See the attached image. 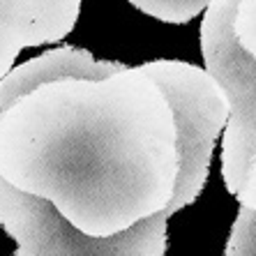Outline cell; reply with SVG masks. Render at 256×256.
I'll use <instances>...</instances> for the list:
<instances>
[{
  "instance_id": "cell-6",
  "label": "cell",
  "mask_w": 256,
  "mask_h": 256,
  "mask_svg": "<svg viewBox=\"0 0 256 256\" xmlns=\"http://www.w3.org/2000/svg\"><path fill=\"white\" fill-rule=\"evenodd\" d=\"M130 2L160 21L187 24L196 14H201V10H206L212 0H130Z\"/></svg>"
},
{
  "instance_id": "cell-2",
  "label": "cell",
  "mask_w": 256,
  "mask_h": 256,
  "mask_svg": "<svg viewBox=\"0 0 256 256\" xmlns=\"http://www.w3.org/2000/svg\"><path fill=\"white\" fill-rule=\"evenodd\" d=\"M171 214L166 208L116 236L95 238L72 226L51 201L0 178V226L16 240L14 256H164Z\"/></svg>"
},
{
  "instance_id": "cell-7",
  "label": "cell",
  "mask_w": 256,
  "mask_h": 256,
  "mask_svg": "<svg viewBox=\"0 0 256 256\" xmlns=\"http://www.w3.org/2000/svg\"><path fill=\"white\" fill-rule=\"evenodd\" d=\"M224 256H256V210L240 206Z\"/></svg>"
},
{
  "instance_id": "cell-9",
  "label": "cell",
  "mask_w": 256,
  "mask_h": 256,
  "mask_svg": "<svg viewBox=\"0 0 256 256\" xmlns=\"http://www.w3.org/2000/svg\"><path fill=\"white\" fill-rule=\"evenodd\" d=\"M236 198H238V203L242 206V208L256 210V152L250 160V166H247V173H244L242 187L238 190Z\"/></svg>"
},
{
  "instance_id": "cell-1",
  "label": "cell",
  "mask_w": 256,
  "mask_h": 256,
  "mask_svg": "<svg viewBox=\"0 0 256 256\" xmlns=\"http://www.w3.org/2000/svg\"><path fill=\"white\" fill-rule=\"evenodd\" d=\"M180 150L176 92L148 62L42 84L0 111V178L95 238L171 208Z\"/></svg>"
},
{
  "instance_id": "cell-3",
  "label": "cell",
  "mask_w": 256,
  "mask_h": 256,
  "mask_svg": "<svg viewBox=\"0 0 256 256\" xmlns=\"http://www.w3.org/2000/svg\"><path fill=\"white\" fill-rule=\"evenodd\" d=\"M238 0H212L201 24V51L208 74L224 88L228 120L222 138V176L233 196L242 187L256 152V60L233 35Z\"/></svg>"
},
{
  "instance_id": "cell-4",
  "label": "cell",
  "mask_w": 256,
  "mask_h": 256,
  "mask_svg": "<svg viewBox=\"0 0 256 256\" xmlns=\"http://www.w3.org/2000/svg\"><path fill=\"white\" fill-rule=\"evenodd\" d=\"M78 14L81 0H0V81L21 48L65 40Z\"/></svg>"
},
{
  "instance_id": "cell-5",
  "label": "cell",
  "mask_w": 256,
  "mask_h": 256,
  "mask_svg": "<svg viewBox=\"0 0 256 256\" xmlns=\"http://www.w3.org/2000/svg\"><path fill=\"white\" fill-rule=\"evenodd\" d=\"M125 67V62H116V60H95L86 48H54V51L42 54L40 58H32L24 65L14 67L0 81V111L42 84L65 81V78H95L97 81Z\"/></svg>"
},
{
  "instance_id": "cell-8",
  "label": "cell",
  "mask_w": 256,
  "mask_h": 256,
  "mask_svg": "<svg viewBox=\"0 0 256 256\" xmlns=\"http://www.w3.org/2000/svg\"><path fill=\"white\" fill-rule=\"evenodd\" d=\"M233 35L256 60V0H238L233 12Z\"/></svg>"
}]
</instances>
